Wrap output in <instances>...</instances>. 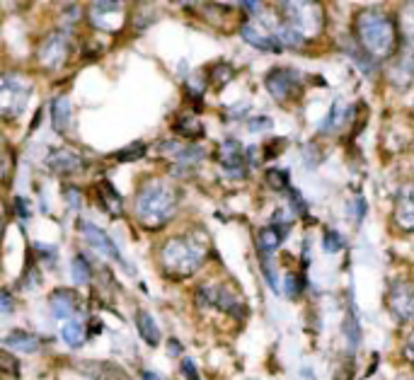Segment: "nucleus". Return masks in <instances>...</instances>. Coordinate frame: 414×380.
Masks as SVG:
<instances>
[{
  "instance_id": "423d86ee",
  "label": "nucleus",
  "mask_w": 414,
  "mask_h": 380,
  "mask_svg": "<svg viewBox=\"0 0 414 380\" xmlns=\"http://www.w3.org/2000/svg\"><path fill=\"white\" fill-rule=\"evenodd\" d=\"M264 85L271 92V97L279 99V102L298 99L303 90L301 78H298V73L293 71V68H271V71L266 73Z\"/></svg>"
},
{
  "instance_id": "c85d7f7f",
  "label": "nucleus",
  "mask_w": 414,
  "mask_h": 380,
  "mask_svg": "<svg viewBox=\"0 0 414 380\" xmlns=\"http://www.w3.org/2000/svg\"><path fill=\"white\" fill-rule=\"evenodd\" d=\"M182 373H185L187 380H201V378H199V371H197V366H194L192 358H185V361H182Z\"/></svg>"
},
{
  "instance_id": "cd10ccee",
  "label": "nucleus",
  "mask_w": 414,
  "mask_h": 380,
  "mask_svg": "<svg viewBox=\"0 0 414 380\" xmlns=\"http://www.w3.org/2000/svg\"><path fill=\"white\" fill-rule=\"evenodd\" d=\"M288 202H291V209L296 211L298 216H306L308 213V204L303 202V197H301V192L298 189H288Z\"/></svg>"
},
{
  "instance_id": "9b49d317",
  "label": "nucleus",
  "mask_w": 414,
  "mask_h": 380,
  "mask_svg": "<svg viewBox=\"0 0 414 380\" xmlns=\"http://www.w3.org/2000/svg\"><path fill=\"white\" fill-rule=\"evenodd\" d=\"M78 228H80L83 237H85L87 245H90L92 250L102 252L104 257H109V260H114V262H119V264H124V267H127V262H124V257H122V252H119V247L114 245L112 237L104 233L102 228H97V225L90 223V220H78Z\"/></svg>"
},
{
  "instance_id": "dca6fc26",
  "label": "nucleus",
  "mask_w": 414,
  "mask_h": 380,
  "mask_svg": "<svg viewBox=\"0 0 414 380\" xmlns=\"http://www.w3.org/2000/svg\"><path fill=\"white\" fill-rule=\"evenodd\" d=\"M3 344H5V349H13V351H20V353H34L41 346V342H39V337L32 335V332L15 330L5 337Z\"/></svg>"
},
{
  "instance_id": "f8f14e48",
  "label": "nucleus",
  "mask_w": 414,
  "mask_h": 380,
  "mask_svg": "<svg viewBox=\"0 0 414 380\" xmlns=\"http://www.w3.org/2000/svg\"><path fill=\"white\" fill-rule=\"evenodd\" d=\"M218 162H221L223 172L228 177H243L245 170H248V162H245V150L238 141L228 139L223 141L221 148H218Z\"/></svg>"
},
{
  "instance_id": "5701e85b",
  "label": "nucleus",
  "mask_w": 414,
  "mask_h": 380,
  "mask_svg": "<svg viewBox=\"0 0 414 380\" xmlns=\"http://www.w3.org/2000/svg\"><path fill=\"white\" fill-rule=\"evenodd\" d=\"M73 281L78 283V286H85V283H90L92 279V269L90 264H87V260L83 255H76L73 257Z\"/></svg>"
},
{
  "instance_id": "39448f33",
  "label": "nucleus",
  "mask_w": 414,
  "mask_h": 380,
  "mask_svg": "<svg viewBox=\"0 0 414 380\" xmlns=\"http://www.w3.org/2000/svg\"><path fill=\"white\" fill-rule=\"evenodd\" d=\"M32 97V83L24 76H5L0 83V112L5 119H15L24 112Z\"/></svg>"
},
{
  "instance_id": "ddd939ff",
  "label": "nucleus",
  "mask_w": 414,
  "mask_h": 380,
  "mask_svg": "<svg viewBox=\"0 0 414 380\" xmlns=\"http://www.w3.org/2000/svg\"><path fill=\"white\" fill-rule=\"evenodd\" d=\"M49 308H51V315H54L56 320H71L73 315L80 313L83 303H80V298H78L76 291H68V288H59V291L51 293Z\"/></svg>"
},
{
  "instance_id": "2f4dec72",
  "label": "nucleus",
  "mask_w": 414,
  "mask_h": 380,
  "mask_svg": "<svg viewBox=\"0 0 414 380\" xmlns=\"http://www.w3.org/2000/svg\"><path fill=\"white\" fill-rule=\"evenodd\" d=\"M248 126H250V129H252V131L271 129V121H269V119H259V117H257V119H250V121H248Z\"/></svg>"
},
{
  "instance_id": "393cba45",
  "label": "nucleus",
  "mask_w": 414,
  "mask_h": 380,
  "mask_svg": "<svg viewBox=\"0 0 414 380\" xmlns=\"http://www.w3.org/2000/svg\"><path fill=\"white\" fill-rule=\"evenodd\" d=\"M322 247H324V252H329V255L339 252L344 247L342 235H339L337 230H327V233H324V240H322Z\"/></svg>"
},
{
  "instance_id": "c9c22d12",
  "label": "nucleus",
  "mask_w": 414,
  "mask_h": 380,
  "mask_svg": "<svg viewBox=\"0 0 414 380\" xmlns=\"http://www.w3.org/2000/svg\"><path fill=\"white\" fill-rule=\"evenodd\" d=\"M15 209H17V216H22V218H27V202H24V199H15Z\"/></svg>"
},
{
  "instance_id": "f03ea898",
  "label": "nucleus",
  "mask_w": 414,
  "mask_h": 380,
  "mask_svg": "<svg viewBox=\"0 0 414 380\" xmlns=\"http://www.w3.org/2000/svg\"><path fill=\"white\" fill-rule=\"evenodd\" d=\"M177 192L162 179H145L136 192L134 213L145 228H160L175 216Z\"/></svg>"
},
{
  "instance_id": "a211bd4d",
  "label": "nucleus",
  "mask_w": 414,
  "mask_h": 380,
  "mask_svg": "<svg viewBox=\"0 0 414 380\" xmlns=\"http://www.w3.org/2000/svg\"><path fill=\"white\" fill-rule=\"evenodd\" d=\"M51 121H54V129L59 134H66L68 126H71V99L59 94L51 102Z\"/></svg>"
},
{
  "instance_id": "4c0bfd02",
  "label": "nucleus",
  "mask_w": 414,
  "mask_h": 380,
  "mask_svg": "<svg viewBox=\"0 0 414 380\" xmlns=\"http://www.w3.org/2000/svg\"><path fill=\"white\" fill-rule=\"evenodd\" d=\"M141 376H143V380H162L160 376H155V373H150V371H143Z\"/></svg>"
},
{
  "instance_id": "2eb2a0df",
  "label": "nucleus",
  "mask_w": 414,
  "mask_h": 380,
  "mask_svg": "<svg viewBox=\"0 0 414 380\" xmlns=\"http://www.w3.org/2000/svg\"><path fill=\"white\" fill-rule=\"evenodd\" d=\"M395 223L407 233H414V184L400 189L395 199Z\"/></svg>"
},
{
  "instance_id": "1a4fd4ad",
  "label": "nucleus",
  "mask_w": 414,
  "mask_h": 380,
  "mask_svg": "<svg viewBox=\"0 0 414 380\" xmlns=\"http://www.w3.org/2000/svg\"><path fill=\"white\" fill-rule=\"evenodd\" d=\"M87 15H90V22L95 24L97 29L104 31H117L124 24V5L122 3H104V0H97L87 8Z\"/></svg>"
},
{
  "instance_id": "6e6552de",
  "label": "nucleus",
  "mask_w": 414,
  "mask_h": 380,
  "mask_svg": "<svg viewBox=\"0 0 414 380\" xmlns=\"http://www.w3.org/2000/svg\"><path fill=\"white\" fill-rule=\"evenodd\" d=\"M36 59H39V63L44 68H49V71H56V68L64 66L68 59V39L64 31H51V34H46L39 44Z\"/></svg>"
},
{
  "instance_id": "0eeeda50",
  "label": "nucleus",
  "mask_w": 414,
  "mask_h": 380,
  "mask_svg": "<svg viewBox=\"0 0 414 380\" xmlns=\"http://www.w3.org/2000/svg\"><path fill=\"white\" fill-rule=\"evenodd\" d=\"M387 308L400 322H414V281L397 279L387 291Z\"/></svg>"
},
{
  "instance_id": "9d476101",
  "label": "nucleus",
  "mask_w": 414,
  "mask_h": 380,
  "mask_svg": "<svg viewBox=\"0 0 414 380\" xmlns=\"http://www.w3.org/2000/svg\"><path fill=\"white\" fill-rule=\"evenodd\" d=\"M199 303L208 305V308H218L230 315L235 313V315H240V318L245 315V305L235 298V293L221 286H201L199 288Z\"/></svg>"
},
{
  "instance_id": "e433bc0d",
  "label": "nucleus",
  "mask_w": 414,
  "mask_h": 380,
  "mask_svg": "<svg viewBox=\"0 0 414 380\" xmlns=\"http://www.w3.org/2000/svg\"><path fill=\"white\" fill-rule=\"evenodd\" d=\"M170 353H172V356H180V353H182V346H180V342L170 339Z\"/></svg>"
},
{
  "instance_id": "f257e3e1",
  "label": "nucleus",
  "mask_w": 414,
  "mask_h": 380,
  "mask_svg": "<svg viewBox=\"0 0 414 380\" xmlns=\"http://www.w3.org/2000/svg\"><path fill=\"white\" fill-rule=\"evenodd\" d=\"M354 34L369 59L383 61L395 54V46H397L395 22H392L390 15L383 13L378 8L361 10V13L356 15Z\"/></svg>"
},
{
  "instance_id": "58836bf2",
  "label": "nucleus",
  "mask_w": 414,
  "mask_h": 380,
  "mask_svg": "<svg viewBox=\"0 0 414 380\" xmlns=\"http://www.w3.org/2000/svg\"><path fill=\"white\" fill-rule=\"evenodd\" d=\"M400 380H414V376H407V378H400Z\"/></svg>"
},
{
  "instance_id": "b1692460",
  "label": "nucleus",
  "mask_w": 414,
  "mask_h": 380,
  "mask_svg": "<svg viewBox=\"0 0 414 380\" xmlns=\"http://www.w3.org/2000/svg\"><path fill=\"white\" fill-rule=\"evenodd\" d=\"M342 114H344L342 102H339V99H334L332 109H329V112H327V119L322 121V126H320V129H322V131H334L339 124H342V119H344Z\"/></svg>"
},
{
  "instance_id": "6ab92c4d",
  "label": "nucleus",
  "mask_w": 414,
  "mask_h": 380,
  "mask_svg": "<svg viewBox=\"0 0 414 380\" xmlns=\"http://www.w3.org/2000/svg\"><path fill=\"white\" fill-rule=\"evenodd\" d=\"M136 330H138L141 339H143L145 344H148V346H158L160 330H158V325H155V320L150 318L145 310H138V313H136Z\"/></svg>"
},
{
  "instance_id": "473e14b6",
  "label": "nucleus",
  "mask_w": 414,
  "mask_h": 380,
  "mask_svg": "<svg viewBox=\"0 0 414 380\" xmlns=\"http://www.w3.org/2000/svg\"><path fill=\"white\" fill-rule=\"evenodd\" d=\"M66 199L73 209H80V192H76V189H66Z\"/></svg>"
},
{
  "instance_id": "aec40b11",
  "label": "nucleus",
  "mask_w": 414,
  "mask_h": 380,
  "mask_svg": "<svg viewBox=\"0 0 414 380\" xmlns=\"http://www.w3.org/2000/svg\"><path fill=\"white\" fill-rule=\"evenodd\" d=\"M97 194H99V202L107 209V213H112V216L122 213V197H119V192L107 182V179H102V182L97 184Z\"/></svg>"
},
{
  "instance_id": "f704fd0d",
  "label": "nucleus",
  "mask_w": 414,
  "mask_h": 380,
  "mask_svg": "<svg viewBox=\"0 0 414 380\" xmlns=\"http://www.w3.org/2000/svg\"><path fill=\"white\" fill-rule=\"evenodd\" d=\"M13 313V298H10V291H3V315Z\"/></svg>"
},
{
  "instance_id": "bb28decb",
  "label": "nucleus",
  "mask_w": 414,
  "mask_h": 380,
  "mask_svg": "<svg viewBox=\"0 0 414 380\" xmlns=\"http://www.w3.org/2000/svg\"><path fill=\"white\" fill-rule=\"evenodd\" d=\"M266 182L271 184L274 189H291L288 187V172L286 170H269L266 172Z\"/></svg>"
},
{
  "instance_id": "4468645a",
  "label": "nucleus",
  "mask_w": 414,
  "mask_h": 380,
  "mask_svg": "<svg viewBox=\"0 0 414 380\" xmlns=\"http://www.w3.org/2000/svg\"><path fill=\"white\" fill-rule=\"evenodd\" d=\"M49 167L56 172V175H76L85 167V160L78 150H71V148H61V150H54L49 155Z\"/></svg>"
},
{
  "instance_id": "a878e982",
  "label": "nucleus",
  "mask_w": 414,
  "mask_h": 380,
  "mask_svg": "<svg viewBox=\"0 0 414 380\" xmlns=\"http://www.w3.org/2000/svg\"><path fill=\"white\" fill-rule=\"evenodd\" d=\"M143 153H145L143 143H134V146L124 148V150L114 153V157H117V160H138V157H143Z\"/></svg>"
},
{
  "instance_id": "f3484780",
  "label": "nucleus",
  "mask_w": 414,
  "mask_h": 380,
  "mask_svg": "<svg viewBox=\"0 0 414 380\" xmlns=\"http://www.w3.org/2000/svg\"><path fill=\"white\" fill-rule=\"evenodd\" d=\"M286 237V225L281 223H271L266 225V228H262L259 233H257V245H259V255H269V252H274L276 247L281 245V240Z\"/></svg>"
},
{
  "instance_id": "412c9836",
  "label": "nucleus",
  "mask_w": 414,
  "mask_h": 380,
  "mask_svg": "<svg viewBox=\"0 0 414 380\" xmlns=\"http://www.w3.org/2000/svg\"><path fill=\"white\" fill-rule=\"evenodd\" d=\"M172 129H175L177 136H185V139H201L204 136V126L199 124L197 117H192V114H180V117L175 119V124H172Z\"/></svg>"
},
{
  "instance_id": "4be33fe9",
  "label": "nucleus",
  "mask_w": 414,
  "mask_h": 380,
  "mask_svg": "<svg viewBox=\"0 0 414 380\" xmlns=\"http://www.w3.org/2000/svg\"><path fill=\"white\" fill-rule=\"evenodd\" d=\"M61 337H64V342L68 346H78L85 339V327H83V322L71 320V322H66V327L61 330Z\"/></svg>"
},
{
  "instance_id": "72a5a7b5",
  "label": "nucleus",
  "mask_w": 414,
  "mask_h": 380,
  "mask_svg": "<svg viewBox=\"0 0 414 380\" xmlns=\"http://www.w3.org/2000/svg\"><path fill=\"white\" fill-rule=\"evenodd\" d=\"M405 358L414 363V332L407 337V342H405Z\"/></svg>"
},
{
  "instance_id": "c756f323",
  "label": "nucleus",
  "mask_w": 414,
  "mask_h": 380,
  "mask_svg": "<svg viewBox=\"0 0 414 380\" xmlns=\"http://www.w3.org/2000/svg\"><path fill=\"white\" fill-rule=\"evenodd\" d=\"M405 31L410 39H414V5L405 8Z\"/></svg>"
},
{
  "instance_id": "7c9ffc66",
  "label": "nucleus",
  "mask_w": 414,
  "mask_h": 380,
  "mask_svg": "<svg viewBox=\"0 0 414 380\" xmlns=\"http://www.w3.org/2000/svg\"><path fill=\"white\" fill-rule=\"evenodd\" d=\"M286 293L291 295V298H296V295L301 293V281H298L296 276H291V274L286 276Z\"/></svg>"
},
{
  "instance_id": "20e7f679",
  "label": "nucleus",
  "mask_w": 414,
  "mask_h": 380,
  "mask_svg": "<svg viewBox=\"0 0 414 380\" xmlns=\"http://www.w3.org/2000/svg\"><path fill=\"white\" fill-rule=\"evenodd\" d=\"M286 24L303 39H310L322 31L324 24V10L317 3H301V0H291V3L281 5Z\"/></svg>"
},
{
  "instance_id": "7ed1b4c3",
  "label": "nucleus",
  "mask_w": 414,
  "mask_h": 380,
  "mask_svg": "<svg viewBox=\"0 0 414 380\" xmlns=\"http://www.w3.org/2000/svg\"><path fill=\"white\" fill-rule=\"evenodd\" d=\"M206 252L192 240V237H172L160 247V267L167 276L185 279L197 272L204 264Z\"/></svg>"
}]
</instances>
